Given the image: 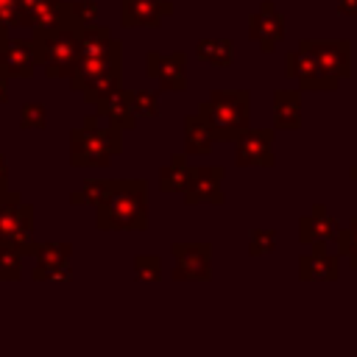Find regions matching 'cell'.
Instances as JSON below:
<instances>
[{"mask_svg":"<svg viewBox=\"0 0 357 357\" xmlns=\"http://www.w3.org/2000/svg\"><path fill=\"white\" fill-rule=\"evenodd\" d=\"M6 100H8V78L0 75V103H6Z\"/></svg>","mask_w":357,"mask_h":357,"instance_id":"obj_38","label":"cell"},{"mask_svg":"<svg viewBox=\"0 0 357 357\" xmlns=\"http://www.w3.org/2000/svg\"><path fill=\"white\" fill-rule=\"evenodd\" d=\"M131 109L137 114V120H151L159 117V98L151 89H137L131 92Z\"/></svg>","mask_w":357,"mask_h":357,"instance_id":"obj_29","label":"cell"},{"mask_svg":"<svg viewBox=\"0 0 357 357\" xmlns=\"http://www.w3.org/2000/svg\"><path fill=\"white\" fill-rule=\"evenodd\" d=\"M67 20L64 0H22L20 6V28H53Z\"/></svg>","mask_w":357,"mask_h":357,"instance_id":"obj_17","label":"cell"},{"mask_svg":"<svg viewBox=\"0 0 357 357\" xmlns=\"http://www.w3.org/2000/svg\"><path fill=\"white\" fill-rule=\"evenodd\" d=\"M120 151H123V131L98 114H86L84 123L70 131L73 167H109Z\"/></svg>","mask_w":357,"mask_h":357,"instance_id":"obj_2","label":"cell"},{"mask_svg":"<svg viewBox=\"0 0 357 357\" xmlns=\"http://www.w3.org/2000/svg\"><path fill=\"white\" fill-rule=\"evenodd\" d=\"M173 11L170 0H120V22L126 28H159Z\"/></svg>","mask_w":357,"mask_h":357,"instance_id":"obj_14","label":"cell"},{"mask_svg":"<svg viewBox=\"0 0 357 357\" xmlns=\"http://www.w3.org/2000/svg\"><path fill=\"white\" fill-rule=\"evenodd\" d=\"M340 276V257L326 251V243H312V251L298 257L301 282H335Z\"/></svg>","mask_w":357,"mask_h":357,"instance_id":"obj_15","label":"cell"},{"mask_svg":"<svg viewBox=\"0 0 357 357\" xmlns=\"http://www.w3.org/2000/svg\"><path fill=\"white\" fill-rule=\"evenodd\" d=\"M22 276V251L0 243V282H17Z\"/></svg>","mask_w":357,"mask_h":357,"instance_id":"obj_28","label":"cell"},{"mask_svg":"<svg viewBox=\"0 0 357 357\" xmlns=\"http://www.w3.org/2000/svg\"><path fill=\"white\" fill-rule=\"evenodd\" d=\"M134 276L139 282H159L162 279V259L156 254H137L134 257Z\"/></svg>","mask_w":357,"mask_h":357,"instance_id":"obj_32","label":"cell"},{"mask_svg":"<svg viewBox=\"0 0 357 357\" xmlns=\"http://www.w3.org/2000/svg\"><path fill=\"white\" fill-rule=\"evenodd\" d=\"M6 187H8V162L0 153V190H6Z\"/></svg>","mask_w":357,"mask_h":357,"instance_id":"obj_37","label":"cell"},{"mask_svg":"<svg viewBox=\"0 0 357 357\" xmlns=\"http://www.w3.org/2000/svg\"><path fill=\"white\" fill-rule=\"evenodd\" d=\"M187 173H190L187 153H173L167 159V165L159 167V190L162 192H181L187 184Z\"/></svg>","mask_w":357,"mask_h":357,"instance_id":"obj_23","label":"cell"},{"mask_svg":"<svg viewBox=\"0 0 357 357\" xmlns=\"http://www.w3.org/2000/svg\"><path fill=\"white\" fill-rule=\"evenodd\" d=\"M20 6L22 0H0V22L8 28H20Z\"/></svg>","mask_w":357,"mask_h":357,"instance_id":"obj_35","label":"cell"},{"mask_svg":"<svg viewBox=\"0 0 357 357\" xmlns=\"http://www.w3.org/2000/svg\"><path fill=\"white\" fill-rule=\"evenodd\" d=\"M0 243L14 245L22 257L33 251V206L22 201L17 190H0Z\"/></svg>","mask_w":357,"mask_h":357,"instance_id":"obj_5","label":"cell"},{"mask_svg":"<svg viewBox=\"0 0 357 357\" xmlns=\"http://www.w3.org/2000/svg\"><path fill=\"white\" fill-rule=\"evenodd\" d=\"M120 86H123V67H114V70H106V73H100L98 78H92V81L81 89V95H84V100H86L89 106H95L98 100L109 98V95L117 92Z\"/></svg>","mask_w":357,"mask_h":357,"instance_id":"obj_24","label":"cell"},{"mask_svg":"<svg viewBox=\"0 0 357 357\" xmlns=\"http://www.w3.org/2000/svg\"><path fill=\"white\" fill-rule=\"evenodd\" d=\"M195 53L201 61L215 64V67H229L234 61V42L231 39H220V36H209V39H198Z\"/></svg>","mask_w":357,"mask_h":357,"instance_id":"obj_22","label":"cell"},{"mask_svg":"<svg viewBox=\"0 0 357 357\" xmlns=\"http://www.w3.org/2000/svg\"><path fill=\"white\" fill-rule=\"evenodd\" d=\"M273 128L298 131L301 128V89H276L273 92Z\"/></svg>","mask_w":357,"mask_h":357,"instance_id":"obj_20","label":"cell"},{"mask_svg":"<svg viewBox=\"0 0 357 357\" xmlns=\"http://www.w3.org/2000/svg\"><path fill=\"white\" fill-rule=\"evenodd\" d=\"M36 67H39V59H36L33 39H8L0 47V75H6L8 81L31 78Z\"/></svg>","mask_w":357,"mask_h":357,"instance_id":"obj_13","label":"cell"},{"mask_svg":"<svg viewBox=\"0 0 357 357\" xmlns=\"http://www.w3.org/2000/svg\"><path fill=\"white\" fill-rule=\"evenodd\" d=\"M223 178H226V170H223L220 165H198V167H190L187 184H184V190H181L184 204H187V206H198V204L223 206V204H226Z\"/></svg>","mask_w":357,"mask_h":357,"instance_id":"obj_7","label":"cell"},{"mask_svg":"<svg viewBox=\"0 0 357 357\" xmlns=\"http://www.w3.org/2000/svg\"><path fill=\"white\" fill-rule=\"evenodd\" d=\"M95 114L103 117L106 123L117 126L120 131H131V128L137 126V114H134V109H131V92L123 89V86H120L117 92H112L109 98L98 100V103H95Z\"/></svg>","mask_w":357,"mask_h":357,"instance_id":"obj_19","label":"cell"},{"mask_svg":"<svg viewBox=\"0 0 357 357\" xmlns=\"http://www.w3.org/2000/svg\"><path fill=\"white\" fill-rule=\"evenodd\" d=\"M73 276L70 262L67 265H33V279L36 282H67Z\"/></svg>","mask_w":357,"mask_h":357,"instance_id":"obj_34","label":"cell"},{"mask_svg":"<svg viewBox=\"0 0 357 357\" xmlns=\"http://www.w3.org/2000/svg\"><path fill=\"white\" fill-rule=\"evenodd\" d=\"M109 187H112V181L92 178V181H86L84 187H78V190H73V192H70V204H73V206H86V204L98 206V204L106 198Z\"/></svg>","mask_w":357,"mask_h":357,"instance_id":"obj_26","label":"cell"},{"mask_svg":"<svg viewBox=\"0 0 357 357\" xmlns=\"http://www.w3.org/2000/svg\"><path fill=\"white\" fill-rule=\"evenodd\" d=\"M78 33L81 25L64 20L53 28H33V45L39 67H45L47 78H70L78 61Z\"/></svg>","mask_w":357,"mask_h":357,"instance_id":"obj_4","label":"cell"},{"mask_svg":"<svg viewBox=\"0 0 357 357\" xmlns=\"http://www.w3.org/2000/svg\"><path fill=\"white\" fill-rule=\"evenodd\" d=\"M335 248H337V254L349 262V268L357 271V215L349 220L346 229H340V231L335 234Z\"/></svg>","mask_w":357,"mask_h":357,"instance_id":"obj_27","label":"cell"},{"mask_svg":"<svg viewBox=\"0 0 357 357\" xmlns=\"http://www.w3.org/2000/svg\"><path fill=\"white\" fill-rule=\"evenodd\" d=\"M98 14H100V8H98L95 0H73V3H67V20L81 25V28L98 22Z\"/></svg>","mask_w":357,"mask_h":357,"instance_id":"obj_31","label":"cell"},{"mask_svg":"<svg viewBox=\"0 0 357 357\" xmlns=\"http://www.w3.org/2000/svg\"><path fill=\"white\" fill-rule=\"evenodd\" d=\"M114 67H123V47H112L109 53H98V56H78L73 73H70V89L73 92H81L92 78H98L100 73L106 70H114Z\"/></svg>","mask_w":357,"mask_h":357,"instance_id":"obj_16","label":"cell"},{"mask_svg":"<svg viewBox=\"0 0 357 357\" xmlns=\"http://www.w3.org/2000/svg\"><path fill=\"white\" fill-rule=\"evenodd\" d=\"M215 134L209 128V123L195 112L184 117V153L187 156H206L215 148Z\"/></svg>","mask_w":357,"mask_h":357,"instance_id":"obj_21","label":"cell"},{"mask_svg":"<svg viewBox=\"0 0 357 357\" xmlns=\"http://www.w3.org/2000/svg\"><path fill=\"white\" fill-rule=\"evenodd\" d=\"M248 36L259 45L262 53H273L276 45L284 39V17L279 14V8L271 0H265L248 17Z\"/></svg>","mask_w":357,"mask_h":357,"instance_id":"obj_12","label":"cell"},{"mask_svg":"<svg viewBox=\"0 0 357 357\" xmlns=\"http://www.w3.org/2000/svg\"><path fill=\"white\" fill-rule=\"evenodd\" d=\"M318 59L321 70L329 78H349L351 75V42L349 39H301Z\"/></svg>","mask_w":357,"mask_h":357,"instance_id":"obj_11","label":"cell"},{"mask_svg":"<svg viewBox=\"0 0 357 357\" xmlns=\"http://www.w3.org/2000/svg\"><path fill=\"white\" fill-rule=\"evenodd\" d=\"M273 139L276 128H245L234 139V162L240 167H273L276 153H273Z\"/></svg>","mask_w":357,"mask_h":357,"instance_id":"obj_10","label":"cell"},{"mask_svg":"<svg viewBox=\"0 0 357 357\" xmlns=\"http://www.w3.org/2000/svg\"><path fill=\"white\" fill-rule=\"evenodd\" d=\"M8 39H11V36H8V25H6V22H0V47H3Z\"/></svg>","mask_w":357,"mask_h":357,"instance_id":"obj_39","label":"cell"},{"mask_svg":"<svg viewBox=\"0 0 357 357\" xmlns=\"http://www.w3.org/2000/svg\"><path fill=\"white\" fill-rule=\"evenodd\" d=\"M20 126L25 131H42L47 126V109L42 103H25L20 109Z\"/></svg>","mask_w":357,"mask_h":357,"instance_id":"obj_33","label":"cell"},{"mask_svg":"<svg viewBox=\"0 0 357 357\" xmlns=\"http://www.w3.org/2000/svg\"><path fill=\"white\" fill-rule=\"evenodd\" d=\"M198 114L209 123L218 142H234L251 126V92L248 89H215L198 103Z\"/></svg>","mask_w":357,"mask_h":357,"instance_id":"obj_3","label":"cell"},{"mask_svg":"<svg viewBox=\"0 0 357 357\" xmlns=\"http://www.w3.org/2000/svg\"><path fill=\"white\" fill-rule=\"evenodd\" d=\"M337 231H340V226H337V220L326 212L324 204H315L312 212H307V215L298 218V243H304V245L329 243V240H335Z\"/></svg>","mask_w":357,"mask_h":357,"instance_id":"obj_18","label":"cell"},{"mask_svg":"<svg viewBox=\"0 0 357 357\" xmlns=\"http://www.w3.org/2000/svg\"><path fill=\"white\" fill-rule=\"evenodd\" d=\"M173 279L176 282H209L212 279V245L209 243H173Z\"/></svg>","mask_w":357,"mask_h":357,"instance_id":"obj_9","label":"cell"},{"mask_svg":"<svg viewBox=\"0 0 357 357\" xmlns=\"http://www.w3.org/2000/svg\"><path fill=\"white\" fill-rule=\"evenodd\" d=\"M145 75L156 81L159 92H184L187 89V53L173 50V53H145Z\"/></svg>","mask_w":357,"mask_h":357,"instance_id":"obj_8","label":"cell"},{"mask_svg":"<svg viewBox=\"0 0 357 357\" xmlns=\"http://www.w3.org/2000/svg\"><path fill=\"white\" fill-rule=\"evenodd\" d=\"M100 231H145L148 229V184L142 178L112 181L106 198L95 206Z\"/></svg>","mask_w":357,"mask_h":357,"instance_id":"obj_1","label":"cell"},{"mask_svg":"<svg viewBox=\"0 0 357 357\" xmlns=\"http://www.w3.org/2000/svg\"><path fill=\"white\" fill-rule=\"evenodd\" d=\"M335 8L346 17H357V0H335Z\"/></svg>","mask_w":357,"mask_h":357,"instance_id":"obj_36","label":"cell"},{"mask_svg":"<svg viewBox=\"0 0 357 357\" xmlns=\"http://www.w3.org/2000/svg\"><path fill=\"white\" fill-rule=\"evenodd\" d=\"M33 265H67L73 257V243H33Z\"/></svg>","mask_w":357,"mask_h":357,"instance_id":"obj_25","label":"cell"},{"mask_svg":"<svg viewBox=\"0 0 357 357\" xmlns=\"http://www.w3.org/2000/svg\"><path fill=\"white\" fill-rule=\"evenodd\" d=\"M284 75L287 78H296L298 81V89H304V92H335L340 86L337 78H329L321 70L315 53L304 42H298V47L284 56Z\"/></svg>","mask_w":357,"mask_h":357,"instance_id":"obj_6","label":"cell"},{"mask_svg":"<svg viewBox=\"0 0 357 357\" xmlns=\"http://www.w3.org/2000/svg\"><path fill=\"white\" fill-rule=\"evenodd\" d=\"M276 248V229H251L248 231V257H265Z\"/></svg>","mask_w":357,"mask_h":357,"instance_id":"obj_30","label":"cell"},{"mask_svg":"<svg viewBox=\"0 0 357 357\" xmlns=\"http://www.w3.org/2000/svg\"><path fill=\"white\" fill-rule=\"evenodd\" d=\"M349 178L357 184V165H351V167H349Z\"/></svg>","mask_w":357,"mask_h":357,"instance_id":"obj_40","label":"cell"}]
</instances>
